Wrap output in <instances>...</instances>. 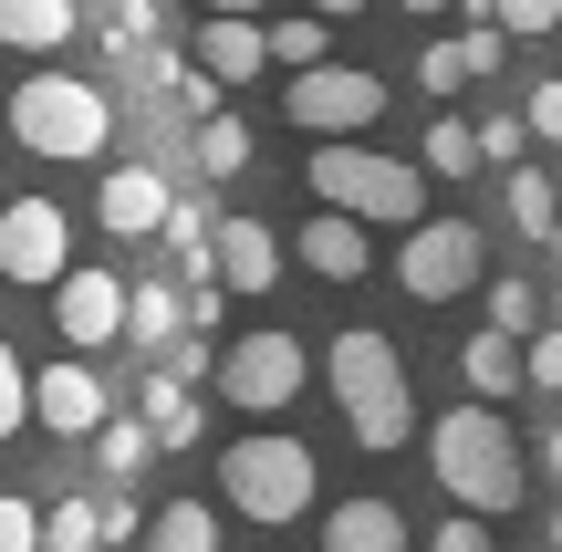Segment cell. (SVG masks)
Wrapping results in <instances>:
<instances>
[{"label":"cell","mask_w":562,"mask_h":552,"mask_svg":"<svg viewBox=\"0 0 562 552\" xmlns=\"http://www.w3.org/2000/svg\"><path fill=\"white\" fill-rule=\"evenodd\" d=\"M323 365H334V407H344V438H355V449L396 459L406 438H417V386H406L396 345H385L375 324H344Z\"/></svg>","instance_id":"6da1fadb"},{"label":"cell","mask_w":562,"mask_h":552,"mask_svg":"<svg viewBox=\"0 0 562 552\" xmlns=\"http://www.w3.org/2000/svg\"><path fill=\"white\" fill-rule=\"evenodd\" d=\"M427 470H438L448 500H469V511H510V500H521V449H510L490 396H469V407H448L438 428H427Z\"/></svg>","instance_id":"7a4b0ae2"},{"label":"cell","mask_w":562,"mask_h":552,"mask_svg":"<svg viewBox=\"0 0 562 552\" xmlns=\"http://www.w3.org/2000/svg\"><path fill=\"white\" fill-rule=\"evenodd\" d=\"M302 178H313L323 209H355V219H385V229H417L427 219V178L406 157H375L364 136H323Z\"/></svg>","instance_id":"3957f363"},{"label":"cell","mask_w":562,"mask_h":552,"mask_svg":"<svg viewBox=\"0 0 562 552\" xmlns=\"http://www.w3.org/2000/svg\"><path fill=\"white\" fill-rule=\"evenodd\" d=\"M220 500L240 521H261V532H281V521L313 511V449L281 428H250L240 449H220Z\"/></svg>","instance_id":"277c9868"},{"label":"cell","mask_w":562,"mask_h":552,"mask_svg":"<svg viewBox=\"0 0 562 552\" xmlns=\"http://www.w3.org/2000/svg\"><path fill=\"white\" fill-rule=\"evenodd\" d=\"M11 136L32 146V157H104V136H115V104H104V83L83 74H32L11 94Z\"/></svg>","instance_id":"5b68a950"},{"label":"cell","mask_w":562,"mask_h":552,"mask_svg":"<svg viewBox=\"0 0 562 552\" xmlns=\"http://www.w3.org/2000/svg\"><path fill=\"white\" fill-rule=\"evenodd\" d=\"M396 292H417V303L480 292V229H469V219H417L406 250H396Z\"/></svg>","instance_id":"8992f818"},{"label":"cell","mask_w":562,"mask_h":552,"mask_svg":"<svg viewBox=\"0 0 562 552\" xmlns=\"http://www.w3.org/2000/svg\"><path fill=\"white\" fill-rule=\"evenodd\" d=\"M281 104H292V125H313V136H364V125L385 115V74H355V63H302Z\"/></svg>","instance_id":"52a82bcc"},{"label":"cell","mask_w":562,"mask_h":552,"mask_svg":"<svg viewBox=\"0 0 562 552\" xmlns=\"http://www.w3.org/2000/svg\"><path fill=\"white\" fill-rule=\"evenodd\" d=\"M220 396L229 407H250V417H281L302 396V345L281 324H261V334H240V345L220 354Z\"/></svg>","instance_id":"ba28073f"},{"label":"cell","mask_w":562,"mask_h":552,"mask_svg":"<svg viewBox=\"0 0 562 552\" xmlns=\"http://www.w3.org/2000/svg\"><path fill=\"white\" fill-rule=\"evenodd\" d=\"M63 271H74V219H63L53 199H11L0 209V282H42L53 292Z\"/></svg>","instance_id":"9c48e42d"},{"label":"cell","mask_w":562,"mask_h":552,"mask_svg":"<svg viewBox=\"0 0 562 552\" xmlns=\"http://www.w3.org/2000/svg\"><path fill=\"white\" fill-rule=\"evenodd\" d=\"M53 324H63L74 354L125 345V282H115V271H63V282H53Z\"/></svg>","instance_id":"30bf717a"},{"label":"cell","mask_w":562,"mask_h":552,"mask_svg":"<svg viewBox=\"0 0 562 552\" xmlns=\"http://www.w3.org/2000/svg\"><path fill=\"white\" fill-rule=\"evenodd\" d=\"M104 375L94 365H42L32 375V428H53V438H94L104 428Z\"/></svg>","instance_id":"8fae6325"},{"label":"cell","mask_w":562,"mask_h":552,"mask_svg":"<svg viewBox=\"0 0 562 552\" xmlns=\"http://www.w3.org/2000/svg\"><path fill=\"white\" fill-rule=\"evenodd\" d=\"M199 63H209L220 83H261L271 21H261V11H209V21H199Z\"/></svg>","instance_id":"7c38bea8"},{"label":"cell","mask_w":562,"mask_h":552,"mask_svg":"<svg viewBox=\"0 0 562 552\" xmlns=\"http://www.w3.org/2000/svg\"><path fill=\"white\" fill-rule=\"evenodd\" d=\"M167 209H178V199H167V178H157V167H104V188H94V219L115 229V240H146Z\"/></svg>","instance_id":"4fadbf2b"},{"label":"cell","mask_w":562,"mask_h":552,"mask_svg":"<svg viewBox=\"0 0 562 552\" xmlns=\"http://www.w3.org/2000/svg\"><path fill=\"white\" fill-rule=\"evenodd\" d=\"M292 261L313 271V282H364V219L355 209H323V219L292 240Z\"/></svg>","instance_id":"5bb4252c"},{"label":"cell","mask_w":562,"mask_h":552,"mask_svg":"<svg viewBox=\"0 0 562 552\" xmlns=\"http://www.w3.org/2000/svg\"><path fill=\"white\" fill-rule=\"evenodd\" d=\"M323 552H406V511L396 500H334L323 511Z\"/></svg>","instance_id":"9a60e30c"},{"label":"cell","mask_w":562,"mask_h":552,"mask_svg":"<svg viewBox=\"0 0 562 552\" xmlns=\"http://www.w3.org/2000/svg\"><path fill=\"white\" fill-rule=\"evenodd\" d=\"M220 282L229 292H271L281 282V240L261 219H220Z\"/></svg>","instance_id":"2e32d148"},{"label":"cell","mask_w":562,"mask_h":552,"mask_svg":"<svg viewBox=\"0 0 562 552\" xmlns=\"http://www.w3.org/2000/svg\"><path fill=\"white\" fill-rule=\"evenodd\" d=\"M178 334H188V292L178 282H125V345L167 354Z\"/></svg>","instance_id":"e0dca14e"},{"label":"cell","mask_w":562,"mask_h":552,"mask_svg":"<svg viewBox=\"0 0 562 552\" xmlns=\"http://www.w3.org/2000/svg\"><path fill=\"white\" fill-rule=\"evenodd\" d=\"M146 428H157V449H199V428H209V417H199V386H188V375L178 365H167V375H146Z\"/></svg>","instance_id":"ac0fdd59"},{"label":"cell","mask_w":562,"mask_h":552,"mask_svg":"<svg viewBox=\"0 0 562 552\" xmlns=\"http://www.w3.org/2000/svg\"><path fill=\"white\" fill-rule=\"evenodd\" d=\"M74 32H83L74 0H0V42H11V53H63Z\"/></svg>","instance_id":"d6986e66"},{"label":"cell","mask_w":562,"mask_h":552,"mask_svg":"<svg viewBox=\"0 0 562 552\" xmlns=\"http://www.w3.org/2000/svg\"><path fill=\"white\" fill-rule=\"evenodd\" d=\"M459 375H469V396H490V407H501V396L531 375V354H521V334H501V324H490V334H469Z\"/></svg>","instance_id":"ffe728a7"},{"label":"cell","mask_w":562,"mask_h":552,"mask_svg":"<svg viewBox=\"0 0 562 552\" xmlns=\"http://www.w3.org/2000/svg\"><path fill=\"white\" fill-rule=\"evenodd\" d=\"M157 240H167V261H178V282H220V219H199V209H167L157 219Z\"/></svg>","instance_id":"44dd1931"},{"label":"cell","mask_w":562,"mask_h":552,"mask_svg":"<svg viewBox=\"0 0 562 552\" xmlns=\"http://www.w3.org/2000/svg\"><path fill=\"white\" fill-rule=\"evenodd\" d=\"M146 552H220V511H209V500H167V511H146Z\"/></svg>","instance_id":"7402d4cb"},{"label":"cell","mask_w":562,"mask_h":552,"mask_svg":"<svg viewBox=\"0 0 562 552\" xmlns=\"http://www.w3.org/2000/svg\"><path fill=\"white\" fill-rule=\"evenodd\" d=\"M94 459H104V480H136L146 459H157V428H146V417H104V428H94Z\"/></svg>","instance_id":"603a6c76"},{"label":"cell","mask_w":562,"mask_h":552,"mask_svg":"<svg viewBox=\"0 0 562 552\" xmlns=\"http://www.w3.org/2000/svg\"><path fill=\"white\" fill-rule=\"evenodd\" d=\"M427 167H438V178H480V125H459V115H427Z\"/></svg>","instance_id":"cb8c5ba5"},{"label":"cell","mask_w":562,"mask_h":552,"mask_svg":"<svg viewBox=\"0 0 562 552\" xmlns=\"http://www.w3.org/2000/svg\"><path fill=\"white\" fill-rule=\"evenodd\" d=\"M199 167L209 178H240L250 167V125L240 115H199Z\"/></svg>","instance_id":"d4e9b609"},{"label":"cell","mask_w":562,"mask_h":552,"mask_svg":"<svg viewBox=\"0 0 562 552\" xmlns=\"http://www.w3.org/2000/svg\"><path fill=\"white\" fill-rule=\"evenodd\" d=\"M323 42H334V32H323V11H292V21H271V63H281V74L323 63Z\"/></svg>","instance_id":"484cf974"},{"label":"cell","mask_w":562,"mask_h":552,"mask_svg":"<svg viewBox=\"0 0 562 552\" xmlns=\"http://www.w3.org/2000/svg\"><path fill=\"white\" fill-rule=\"evenodd\" d=\"M42 552H104L94 500H53V511H42Z\"/></svg>","instance_id":"4316f807"},{"label":"cell","mask_w":562,"mask_h":552,"mask_svg":"<svg viewBox=\"0 0 562 552\" xmlns=\"http://www.w3.org/2000/svg\"><path fill=\"white\" fill-rule=\"evenodd\" d=\"M510 219L552 240V219H562V188H552V178H531V167H510Z\"/></svg>","instance_id":"83f0119b"},{"label":"cell","mask_w":562,"mask_h":552,"mask_svg":"<svg viewBox=\"0 0 562 552\" xmlns=\"http://www.w3.org/2000/svg\"><path fill=\"white\" fill-rule=\"evenodd\" d=\"M21 428H32V375H21L11 334H0V438H21Z\"/></svg>","instance_id":"f1b7e54d"},{"label":"cell","mask_w":562,"mask_h":552,"mask_svg":"<svg viewBox=\"0 0 562 552\" xmlns=\"http://www.w3.org/2000/svg\"><path fill=\"white\" fill-rule=\"evenodd\" d=\"M417 83H427V94H459V83H480V74H469V53H459V32L417 53Z\"/></svg>","instance_id":"f546056e"},{"label":"cell","mask_w":562,"mask_h":552,"mask_svg":"<svg viewBox=\"0 0 562 552\" xmlns=\"http://www.w3.org/2000/svg\"><path fill=\"white\" fill-rule=\"evenodd\" d=\"M490 324L501 334H542V292L531 282H490Z\"/></svg>","instance_id":"4dcf8cb0"},{"label":"cell","mask_w":562,"mask_h":552,"mask_svg":"<svg viewBox=\"0 0 562 552\" xmlns=\"http://www.w3.org/2000/svg\"><path fill=\"white\" fill-rule=\"evenodd\" d=\"M521 146H531V115H490L480 125V157L490 167H521Z\"/></svg>","instance_id":"1f68e13d"},{"label":"cell","mask_w":562,"mask_h":552,"mask_svg":"<svg viewBox=\"0 0 562 552\" xmlns=\"http://www.w3.org/2000/svg\"><path fill=\"white\" fill-rule=\"evenodd\" d=\"M501 21H510V42H542L562 32V0H501Z\"/></svg>","instance_id":"d6a6232c"},{"label":"cell","mask_w":562,"mask_h":552,"mask_svg":"<svg viewBox=\"0 0 562 552\" xmlns=\"http://www.w3.org/2000/svg\"><path fill=\"white\" fill-rule=\"evenodd\" d=\"M94 532H104V542H146V511H136L125 491H104V500H94Z\"/></svg>","instance_id":"836d02e7"},{"label":"cell","mask_w":562,"mask_h":552,"mask_svg":"<svg viewBox=\"0 0 562 552\" xmlns=\"http://www.w3.org/2000/svg\"><path fill=\"white\" fill-rule=\"evenodd\" d=\"M0 552H42V511L0 491Z\"/></svg>","instance_id":"e575fe53"},{"label":"cell","mask_w":562,"mask_h":552,"mask_svg":"<svg viewBox=\"0 0 562 552\" xmlns=\"http://www.w3.org/2000/svg\"><path fill=\"white\" fill-rule=\"evenodd\" d=\"M427 552H490V532H480V511H469V500H459V511H448L438 532H427Z\"/></svg>","instance_id":"d590c367"},{"label":"cell","mask_w":562,"mask_h":552,"mask_svg":"<svg viewBox=\"0 0 562 552\" xmlns=\"http://www.w3.org/2000/svg\"><path fill=\"white\" fill-rule=\"evenodd\" d=\"M188 292V334H220V313H229V282H178Z\"/></svg>","instance_id":"8d00e7d4"},{"label":"cell","mask_w":562,"mask_h":552,"mask_svg":"<svg viewBox=\"0 0 562 552\" xmlns=\"http://www.w3.org/2000/svg\"><path fill=\"white\" fill-rule=\"evenodd\" d=\"M521 354H531V386H552V396H562V324H542Z\"/></svg>","instance_id":"74e56055"},{"label":"cell","mask_w":562,"mask_h":552,"mask_svg":"<svg viewBox=\"0 0 562 552\" xmlns=\"http://www.w3.org/2000/svg\"><path fill=\"white\" fill-rule=\"evenodd\" d=\"M521 115H531V136H542V146H562V83H531Z\"/></svg>","instance_id":"f35d334b"},{"label":"cell","mask_w":562,"mask_h":552,"mask_svg":"<svg viewBox=\"0 0 562 552\" xmlns=\"http://www.w3.org/2000/svg\"><path fill=\"white\" fill-rule=\"evenodd\" d=\"M313 11H323V21H355V11H364V0H313Z\"/></svg>","instance_id":"ab89813d"},{"label":"cell","mask_w":562,"mask_h":552,"mask_svg":"<svg viewBox=\"0 0 562 552\" xmlns=\"http://www.w3.org/2000/svg\"><path fill=\"white\" fill-rule=\"evenodd\" d=\"M199 11H271V0H199Z\"/></svg>","instance_id":"60d3db41"},{"label":"cell","mask_w":562,"mask_h":552,"mask_svg":"<svg viewBox=\"0 0 562 552\" xmlns=\"http://www.w3.org/2000/svg\"><path fill=\"white\" fill-rule=\"evenodd\" d=\"M406 11H417V21H438V11H459V0H406Z\"/></svg>","instance_id":"b9f144b4"},{"label":"cell","mask_w":562,"mask_h":552,"mask_svg":"<svg viewBox=\"0 0 562 552\" xmlns=\"http://www.w3.org/2000/svg\"><path fill=\"white\" fill-rule=\"evenodd\" d=\"M542 449H552V480H562V428H552V438H542Z\"/></svg>","instance_id":"7bdbcfd3"},{"label":"cell","mask_w":562,"mask_h":552,"mask_svg":"<svg viewBox=\"0 0 562 552\" xmlns=\"http://www.w3.org/2000/svg\"><path fill=\"white\" fill-rule=\"evenodd\" d=\"M542 542H552V552H562V511H552V532H542Z\"/></svg>","instance_id":"ee69618b"}]
</instances>
